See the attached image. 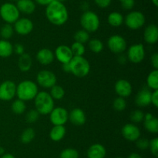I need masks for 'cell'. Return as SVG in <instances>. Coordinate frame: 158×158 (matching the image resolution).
Returning a JSON list of instances; mask_svg holds the SVG:
<instances>
[{
	"label": "cell",
	"mask_w": 158,
	"mask_h": 158,
	"mask_svg": "<svg viewBox=\"0 0 158 158\" xmlns=\"http://www.w3.org/2000/svg\"><path fill=\"white\" fill-rule=\"evenodd\" d=\"M54 56L62 64L69 63L71 59L73 57V54L71 50L70 46H68L66 45H60L57 46L56 48Z\"/></svg>",
	"instance_id": "9a60e30c"
},
{
	"label": "cell",
	"mask_w": 158,
	"mask_h": 158,
	"mask_svg": "<svg viewBox=\"0 0 158 158\" xmlns=\"http://www.w3.org/2000/svg\"><path fill=\"white\" fill-rule=\"evenodd\" d=\"M40 114L36 109H30L26 116V122L29 123H34L38 121L39 118H40Z\"/></svg>",
	"instance_id": "f35d334b"
},
{
	"label": "cell",
	"mask_w": 158,
	"mask_h": 158,
	"mask_svg": "<svg viewBox=\"0 0 158 158\" xmlns=\"http://www.w3.org/2000/svg\"><path fill=\"white\" fill-rule=\"evenodd\" d=\"M144 118V113L140 109L133 111L131 114V120L133 123H140L143 122Z\"/></svg>",
	"instance_id": "74e56055"
},
{
	"label": "cell",
	"mask_w": 158,
	"mask_h": 158,
	"mask_svg": "<svg viewBox=\"0 0 158 158\" xmlns=\"http://www.w3.org/2000/svg\"><path fill=\"white\" fill-rule=\"evenodd\" d=\"M69 120L75 125H83L86 120V114L81 108H75L69 113Z\"/></svg>",
	"instance_id": "d6986e66"
},
{
	"label": "cell",
	"mask_w": 158,
	"mask_h": 158,
	"mask_svg": "<svg viewBox=\"0 0 158 158\" xmlns=\"http://www.w3.org/2000/svg\"><path fill=\"white\" fill-rule=\"evenodd\" d=\"M151 64H152L153 68L154 70H158V54L157 53H154L152 55L151 58Z\"/></svg>",
	"instance_id": "bcb514c9"
},
{
	"label": "cell",
	"mask_w": 158,
	"mask_h": 158,
	"mask_svg": "<svg viewBox=\"0 0 158 158\" xmlns=\"http://www.w3.org/2000/svg\"><path fill=\"white\" fill-rule=\"evenodd\" d=\"M88 42H89L88 46L92 52L95 53V54H99L103 50V42L99 39H92Z\"/></svg>",
	"instance_id": "d6a6232c"
},
{
	"label": "cell",
	"mask_w": 158,
	"mask_h": 158,
	"mask_svg": "<svg viewBox=\"0 0 158 158\" xmlns=\"http://www.w3.org/2000/svg\"><path fill=\"white\" fill-rule=\"evenodd\" d=\"M36 81L39 85L44 88H51L56 85V76L49 70H42L37 74Z\"/></svg>",
	"instance_id": "30bf717a"
},
{
	"label": "cell",
	"mask_w": 158,
	"mask_h": 158,
	"mask_svg": "<svg viewBox=\"0 0 158 158\" xmlns=\"http://www.w3.org/2000/svg\"><path fill=\"white\" fill-rule=\"evenodd\" d=\"M60 158H79V152L73 148L64 149L60 153Z\"/></svg>",
	"instance_id": "8d00e7d4"
},
{
	"label": "cell",
	"mask_w": 158,
	"mask_h": 158,
	"mask_svg": "<svg viewBox=\"0 0 158 158\" xmlns=\"http://www.w3.org/2000/svg\"><path fill=\"white\" fill-rule=\"evenodd\" d=\"M73 56H83L86 52V48L83 43H79V42H74L70 46Z\"/></svg>",
	"instance_id": "e575fe53"
},
{
	"label": "cell",
	"mask_w": 158,
	"mask_h": 158,
	"mask_svg": "<svg viewBox=\"0 0 158 158\" xmlns=\"http://www.w3.org/2000/svg\"><path fill=\"white\" fill-rule=\"evenodd\" d=\"M118 60L120 64H124L127 60V57L125 56H123V54H120L118 58Z\"/></svg>",
	"instance_id": "816d5d0a"
},
{
	"label": "cell",
	"mask_w": 158,
	"mask_h": 158,
	"mask_svg": "<svg viewBox=\"0 0 158 158\" xmlns=\"http://www.w3.org/2000/svg\"><path fill=\"white\" fill-rule=\"evenodd\" d=\"M143 126L149 133L156 134L158 133V119L154 116L148 120H143Z\"/></svg>",
	"instance_id": "f1b7e54d"
},
{
	"label": "cell",
	"mask_w": 158,
	"mask_h": 158,
	"mask_svg": "<svg viewBox=\"0 0 158 158\" xmlns=\"http://www.w3.org/2000/svg\"><path fill=\"white\" fill-rule=\"evenodd\" d=\"M13 52H15V54H18V55H21V54H24L25 53V48L23 44H20V43H17L15 46H13Z\"/></svg>",
	"instance_id": "ee69618b"
},
{
	"label": "cell",
	"mask_w": 158,
	"mask_h": 158,
	"mask_svg": "<svg viewBox=\"0 0 158 158\" xmlns=\"http://www.w3.org/2000/svg\"><path fill=\"white\" fill-rule=\"evenodd\" d=\"M151 104L155 108L158 107V89L152 91V94H151Z\"/></svg>",
	"instance_id": "f6af8a7d"
},
{
	"label": "cell",
	"mask_w": 158,
	"mask_h": 158,
	"mask_svg": "<svg viewBox=\"0 0 158 158\" xmlns=\"http://www.w3.org/2000/svg\"><path fill=\"white\" fill-rule=\"evenodd\" d=\"M58 1L62 2H64V1H66V0H58Z\"/></svg>",
	"instance_id": "9f6ffc18"
},
{
	"label": "cell",
	"mask_w": 158,
	"mask_h": 158,
	"mask_svg": "<svg viewBox=\"0 0 158 158\" xmlns=\"http://www.w3.org/2000/svg\"><path fill=\"white\" fill-rule=\"evenodd\" d=\"M35 108L40 115H47L54 108V99L47 91H39L34 99Z\"/></svg>",
	"instance_id": "3957f363"
},
{
	"label": "cell",
	"mask_w": 158,
	"mask_h": 158,
	"mask_svg": "<svg viewBox=\"0 0 158 158\" xmlns=\"http://www.w3.org/2000/svg\"><path fill=\"white\" fill-rule=\"evenodd\" d=\"M11 108H12V111L13 113L16 115H21L26 111V105L24 101L17 99L12 103Z\"/></svg>",
	"instance_id": "f546056e"
},
{
	"label": "cell",
	"mask_w": 158,
	"mask_h": 158,
	"mask_svg": "<svg viewBox=\"0 0 158 158\" xmlns=\"http://www.w3.org/2000/svg\"><path fill=\"white\" fill-rule=\"evenodd\" d=\"M46 17L49 23L55 26H63L69 19V12L62 2L54 0L48 5L45 11Z\"/></svg>",
	"instance_id": "6da1fadb"
},
{
	"label": "cell",
	"mask_w": 158,
	"mask_h": 158,
	"mask_svg": "<svg viewBox=\"0 0 158 158\" xmlns=\"http://www.w3.org/2000/svg\"><path fill=\"white\" fill-rule=\"evenodd\" d=\"M63 70L64 72L66 73H70V66H69V63L63 64Z\"/></svg>",
	"instance_id": "681fc988"
},
{
	"label": "cell",
	"mask_w": 158,
	"mask_h": 158,
	"mask_svg": "<svg viewBox=\"0 0 158 158\" xmlns=\"http://www.w3.org/2000/svg\"><path fill=\"white\" fill-rule=\"evenodd\" d=\"M123 22L130 29L137 30L143 26L146 18L143 12L140 11H131L125 16Z\"/></svg>",
	"instance_id": "52a82bcc"
},
{
	"label": "cell",
	"mask_w": 158,
	"mask_h": 158,
	"mask_svg": "<svg viewBox=\"0 0 158 158\" xmlns=\"http://www.w3.org/2000/svg\"><path fill=\"white\" fill-rule=\"evenodd\" d=\"M121 133L123 138L130 142L137 141L140 137L141 132L139 127L134 123L125 124L121 129Z\"/></svg>",
	"instance_id": "4fadbf2b"
},
{
	"label": "cell",
	"mask_w": 158,
	"mask_h": 158,
	"mask_svg": "<svg viewBox=\"0 0 158 158\" xmlns=\"http://www.w3.org/2000/svg\"><path fill=\"white\" fill-rule=\"evenodd\" d=\"M14 31L22 36H26L30 33L34 28L33 23L28 18H19L13 23Z\"/></svg>",
	"instance_id": "5bb4252c"
},
{
	"label": "cell",
	"mask_w": 158,
	"mask_h": 158,
	"mask_svg": "<svg viewBox=\"0 0 158 158\" xmlns=\"http://www.w3.org/2000/svg\"><path fill=\"white\" fill-rule=\"evenodd\" d=\"M38 92V86L32 81H23L18 85H16L17 98L24 102L33 100Z\"/></svg>",
	"instance_id": "7a4b0ae2"
},
{
	"label": "cell",
	"mask_w": 158,
	"mask_h": 158,
	"mask_svg": "<svg viewBox=\"0 0 158 158\" xmlns=\"http://www.w3.org/2000/svg\"><path fill=\"white\" fill-rule=\"evenodd\" d=\"M80 24L83 29L88 33H94L100 27V18L96 12L90 10L86 11L80 17Z\"/></svg>",
	"instance_id": "5b68a950"
},
{
	"label": "cell",
	"mask_w": 158,
	"mask_h": 158,
	"mask_svg": "<svg viewBox=\"0 0 158 158\" xmlns=\"http://www.w3.org/2000/svg\"><path fill=\"white\" fill-rule=\"evenodd\" d=\"M52 1H54V0H35V2L37 4L43 6H47L48 5L50 4Z\"/></svg>",
	"instance_id": "7dc6e473"
},
{
	"label": "cell",
	"mask_w": 158,
	"mask_h": 158,
	"mask_svg": "<svg viewBox=\"0 0 158 158\" xmlns=\"http://www.w3.org/2000/svg\"><path fill=\"white\" fill-rule=\"evenodd\" d=\"M94 1L98 7L102 9L107 8L112 2V0H94Z\"/></svg>",
	"instance_id": "7bdbcfd3"
},
{
	"label": "cell",
	"mask_w": 158,
	"mask_h": 158,
	"mask_svg": "<svg viewBox=\"0 0 158 158\" xmlns=\"http://www.w3.org/2000/svg\"><path fill=\"white\" fill-rule=\"evenodd\" d=\"M127 107V102L124 98L118 96L113 102V108L117 112H123Z\"/></svg>",
	"instance_id": "d590c367"
},
{
	"label": "cell",
	"mask_w": 158,
	"mask_h": 158,
	"mask_svg": "<svg viewBox=\"0 0 158 158\" xmlns=\"http://www.w3.org/2000/svg\"><path fill=\"white\" fill-rule=\"evenodd\" d=\"M16 95V85L12 81H5L0 85V100L8 102Z\"/></svg>",
	"instance_id": "7c38bea8"
},
{
	"label": "cell",
	"mask_w": 158,
	"mask_h": 158,
	"mask_svg": "<svg viewBox=\"0 0 158 158\" xmlns=\"http://www.w3.org/2000/svg\"><path fill=\"white\" fill-rule=\"evenodd\" d=\"M35 136V132L31 127L26 128L24 131L22 133L21 136H20V140L23 143L28 144L30 143L32 140L34 139Z\"/></svg>",
	"instance_id": "83f0119b"
},
{
	"label": "cell",
	"mask_w": 158,
	"mask_h": 158,
	"mask_svg": "<svg viewBox=\"0 0 158 158\" xmlns=\"http://www.w3.org/2000/svg\"><path fill=\"white\" fill-rule=\"evenodd\" d=\"M151 153L154 156H158V138H153L151 140L149 141V147Z\"/></svg>",
	"instance_id": "ab89813d"
},
{
	"label": "cell",
	"mask_w": 158,
	"mask_h": 158,
	"mask_svg": "<svg viewBox=\"0 0 158 158\" xmlns=\"http://www.w3.org/2000/svg\"><path fill=\"white\" fill-rule=\"evenodd\" d=\"M54 59V53L49 48H42L36 54V60L43 65L50 64L53 62Z\"/></svg>",
	"instance_id": "ac0fdd59"
},
{
	"label": "cell",
	"mask_w": 158,
	"mask_h": 158,
	"mask_svg": "<svg viewBox=\"0 0 158 158\" xmlns=\"http://www.w3.org/2000/svg\"><path fill=\"white\" fill-rule=\"evenodd\" d=\"M149 141L146 138H139L137 141H136V144H137V148L140 149L141 150H145L148 149L149 147Z\"/></svg>",
	"instance_id": "60d3db41"
},
{
	"label": "cell",
	"mask_w": 158,
	"mask_h": 158,
	"mask_svg": "<svg viewBox=\"0 0 158 158\" xmlns=\"http://www.w3.org/2000/svg\"><path fill=\"white\" fill-rule=\"evenodd\" d=\"M119 2L126 10H131L135 5V0H119Z\"/></svg>",
	"instance_id": "b9f144b4"
},
{
	"label": "cell",
	"mask_w": 158,
	"mask_h": 158,
	"mask_svg": "<svg viewBox=\"0 0 158 158\" xmlns=\"http://www.w3.org/2000/svg\"><path fill=\"white\" fill-rule=\"evenodd\" d=\"M14 29L13 26L9 23H6L0 29V36L3 40H9L13 36Z\"/></svg>",
	"instance_id": "1f68e13d"
},
{
	"label": "cell",
	"mask_w": 158,
	"mask_h": 158,
	"mask_svg": "<svg viewBox=\"0 0 158 158\" xmlns=\"http://www.w3.org/2000/svg\"><path fill=\"white\" fill-rule=\"evenodd\" d=\"M16 6L20 12L30 15L35 10V3L33 0H17Z\"/></svg>",
	"instance_id": "7402d4cb"
},
{
	"label": "cell",
	"mask_w": 158,
	"mask_h": 158,
	"mask_svg": "<svg viewBox=\"0 0 158 158\" xmlns=\"http://www.w3.org/2000/svg\"><path fill=\"white\" fill-rule=\"evenodd\" d=\"M13 53V46L7 40H0V57H9Z\"/></svg>",
	"instance_id": "d4e9b609"
},
{
	"label": "cell",
	"mask_w": 158,
	"mask_h": 158,
	"mask_svg": "<svg viewBox=\"0 0 158 158\" xmlns=\"http://www.w3.org/2000/svg\"><path fill=\"white\" fill-rule=\"evenodd\" d=\"M87 158H105L106 150L104 146L100 143H94L87 150Z\"/></svg>",
	"instance_id": "44dd1931"
},
{
	"label": "cell",
	"mask_w": 158,
	"mask_h": 158,
	"mask_svg": "<svg viewBox=\"0 0 158 158\" xmlns=\"http://www.w3.org/2000/svg\"><path fill=\"white\" fill-rule=\"evenodd\" d=\"M80 8H81L82 10H83V12H86V11L89 10V3L87 2H83L80 5Z\"/></svg>",
	"instance_id": "c3c4849f"
},
{
	"label": "cell",
	"mask_w": 158,
	"mask_h": 158,
	"mask_svg": "<svg viewBox=\"0 0 158 158\" xmlns=\"http://www.w3.org/2000/svg\"><path fill=\"white\" fill-rule=\"evenodd\" d=\"M152 1V3L154 5V6L157 7L158 6V0H151Z\"/></svg>",
	"instance_id": "11a10c76"
},
{
	"label": "cell",
	"mask_w": 158,
	"mask_h": 158,
	"mask_svg": "<svg viewBox=\"0 0 158 158\" xmlns=\"http://www.w3.org/2000/svg\"><path fill=\"white\" fill-rule=\"evenodd\" d=\"M145 57V48L142 43L131 45L127 50V59L134 64H139Z\"/></svg>",
	"instance_id": "8fae6325"
},
{
	"label": "cell",
	"mask_w": 158,
	"mask_h": 158,
	"mask_svg": "<svg viewBox=\"0 0 158 158\" xmlns=\"http://www.w3.org/2000/svg\"><path fill=\"white\" fill-rule=\"evenodd\" d=\"M151 90L148 88H143L137 93L135 99V102L137 106L147 107L151 104Z\"/></svg>",
	"instance_id": "ffe728a7"
},
{
	"label": "cell",
	"mask_w": 158,
	"mask_h": 158,
	"mask_svg": "<svg viewBox=\"0 0 158 158\" xmlns=\"http://www.w3.org/2000/svg\"><path fill=\"white\" fill-rule=\"evenodd\" d=\"M143 40L148 44H155L158 40V27L155 24L148 25L143 32Z\"/></svg>",
	"instance_id": "e0dca14e"
},
{
	"label": "cell",
	"mask_w": 158,
	"mask_h": 158,
	"mask_svg": "<svg viewBox=\"0 0 158 158\" xmlns=\"http://www.w3.org/2000/svg\"><path fill=\"white\" fill-rule=\"evenodd\" d=\"M114 89L118 96L127 98L129 97L132 93V85L126 79H119L115 83Z\"/></svg>",
	"instance_id": "2e32d148"
},
{
	"label": "cell",
	"mask_w": 158,
	"mask_h": 158,
	"mask_svg": "<svg viewBox=\"0 0 158 158\" xmlns=\"http://www.w3.org/2000/svg\"><path fill=\"white\" fill-rule=\"evenodd\" d=\"M66 133L64 125H53L49 132V137L54 142H60L64 138Z\"/></svg>",
	"instance_id": "603a6c76"
},
{
	"label": "cell",
	"mask_w": 158,
	"mask_h": 158,
	"mask_svg": "<svg viewBox=\"0 0 158 158\" xmlns=\"http://www.w3.org/2000/svg\"><path fill=\"white\" fill-rule=\"evenodd\" d=\"M49 94L54 100H61L65 95V90L60 85H55L50 88Z\"/></svg>",
	"instance_id": "4dcf8cb0"
},
{
	"label": "cell",
	"mask_w": 158,
	"mask_h": 158,
	"mask_svg": "<svg viewBox=\"0 0 158 158\" xmlns=\"http://www.w3.org/2000/svg\"><path fill=\"white\" fill-rule=\"evenodd\" d=\"M147 85L153 91L158 89V70H153L150 72L147 78Z\"/></svg>",
	"instance_id": "4316f807"
},
{
	"label": "cell",
	"mask_w": 158,
	"mask_h": 158,
	"mask_svg": "<svg viewBox=\"0 0 158 158\" xmlns=\"http://www.w3.org/2000/svg\"><path fill=\"white\" fill-rule=\"evenodd\" d=\"M70 73L77 77H84L90 71V64L83 56H73L69 61Z\"/></svg>",
	"instance_id": "277c9868"
},
{
	"label": "cell",
	"mask_w": 158,
	"mask_h": 158,
	"mask_svg": "<svg viewBox=\"0 0 158 158\" xmlns=\"http://www.w3.org/2000/svg\"><path fill=\"white\" fill-rule=\"evenodd\" d=\"M108 48L111 52L116 54H121L126 50L127 43L122 36L116 34L112 35L107 40Z\"/></svg>",
	"instance_id": "ba28073f"
},
{
	"label": "cell",
	"mask_w": 158,
	"mask_h": 158,
	"mask_svg": "<svg viewBox=\"0 0 158 158\" xmlns=\"http://www.w3.org/2000/svg\"><path fill=\"white\" fill-rule=\"evenodd\" d=\"M5 153V149L3 147H0V156H2Z\"/></svg>",
	"instance_id": "db71d44e"
},
{
	"label": "cell",
	"mask_w": 158,
	"mask_h": 158,
	"mask_svg": "<svg viewBox=\"0 0 158 158\" xmlns=\"http://www.w3.org/2000/svg\"><path fill=\"white\" fill-rule=\"evenodd\" d=\"M1 158H15V156H13L11 153H4L2 156H1Z\"/></svg>",
	"instance_id": "f5cc1de1"
},
{
	"label": "cell",
	"mask_w": 158,
	"mask_h": 158,
	"mask_svg": "<svg viewBox=\"0 0 158 158\" xmlns=\"http://www.w3.org/2000/svg\"><path fill=\"white\" fill-rule=\"evenodd\" d=\"M74 40L76 42H79V43L84 44L89 40V33L83 29H80L74 34Z\"/></svg>",
	"instance_id": "836d02e7"
},
{
	"label": "cell",
	"mask_w": 158,
	"mask_h": 158,
	"mask_svg": "<svg viewBox=\"0 0 158 158\" xmlns=\"http://www.w3.org/2000/svg\"><path fill=\"white\" fill-rule=\"evenodd\" d=\"M32 57H31V56L29 54L24 53V54H21L19 56V58L18 61V66L20 71H23V72L29 71L31 69V68H32Z\"/></svg>",
	"instance_id": "cb8c5ba5"
},
{
	"label": "cell",
	"mask_w": 158,
	"mask_h": 158,
	"mask_svg": "<svg viewBox=\"0 0 158 158\" xmlns=\"http://www.w3.org/2000/svg\"><path fill=\"white\" fill-rule=\"evenodd\" d=\"M0 16L6 23L12 24L19 19L20 12L12 2L3 3L0 7Z\"/></svg>",
	"instance_id": "8992f818"
},
{
	"label": "cell",
	"mask_w": 158,
	"mask_h": 158,
	"mask_svg": "<svg viewBox=\"0 0 158 158\" xmlns=\"http://www.w3.org/2000/svg\"><path fill=\"white\" fill-rule=\"evenodd\" d=\"M116 158H123V157H121V156H117V157H116Z\"/></svg>",
	"instance_id": "6f0895ef"
},
{
	"label": "cell",
	"mask_w": 158,
	"mask_h": 158,
	"mask_svg": "<svg viewBox=\"0 0 158 158\" xmlns=\"http://www.w3.org/2000/svg\"><path fill=\"white\" fill-rule=\"evenodd\" d=\"M49 120L53 125H64L69 120V112L63 107H54L49 113Z\"/></svg>",
	"instance_id": "9c48e42d"
},
{
	"label": "cell",
	"mask_w": 158,
	"mask_h": 158,
	"mask_svg": "<svg viewBox=\"0 0 158 158\" xmlns=\"http://www.w3.org/2000/svg\"><path fill=\"white\" fill-rule=\"evenodd\" d=\"M127 158H142V156L137 153H132L128 156Z\"/></svg>",
	"instance_id": "f907efd6"
},
{
	"label": "cell",
	"mask_w": 158,
	"mask_h": 158,
	"mask_svg": "<svg viewBox=\"0 0 158 158\" xmlns=\"http://www.w3.org/2000/svg\"><path fill=\"white\" fill-rule=\"evenodd\" d=\"M123 21H124V17L119 12H110L107 17L108 23L114 27L120 26L123 24Z\"/></svg>",
	"instance_id": "484cf974"
}]
</instances>
